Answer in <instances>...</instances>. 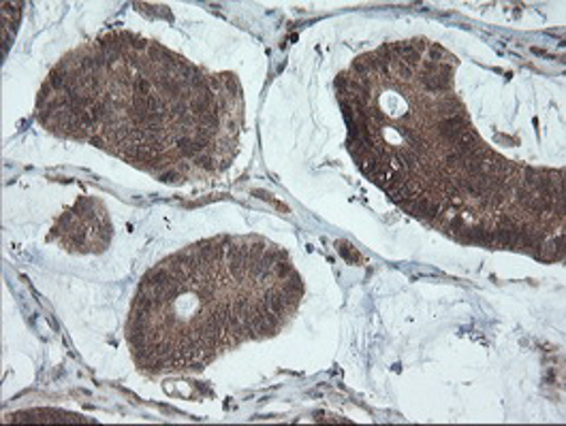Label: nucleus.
I'll list each match as a JSON object with an SVG mask.
<instances>
[{
  "label": "nucleus",
  "instance_id": "obj_3",
  "mask_svg": "<svg viewBox=\"0 0 566 426\" xmlns=\"http://www.w3.org/2000/svg\"><path fill=\"white\" fill-rule=\"evenodd\" d=\"M302 297L304 281L283 247L210 237L144 275L126 341L142 371H201L244 341L281 333Z\"/></svg>",
  "mask_w": 566,
  "mask_h": 426
},
{
  "label": "nucleus",
  "instance_id": "obj_1",
  "mask_svg": "<svg viewBox=\"0 0 566 426\" xmlns=\"http://www.w3.org/2000/svg\"><path fill=\"white\" fill-rule=\"evenodd\" d=\"M458 58L426 39L385 43L336 79L357 169L400 210L462 244L563 258V171L506 160L453 90Z\"/></svg>",
  "mask_w": 566,
  "mask_h": 426
},
{
  "label": "nucleus",
  "instance_id": "obj_4",
  "mask_svg": "<svg viewBox=\"0 0 566 426\" xmlns=\"http://www.w3.org/2000/svg\"><path fill=\"white\" fill-rule=\"evenodd\" d=\"M50 239L64 247L66 252H103L112 239L109 215L101 205V201L93 196H82L69 212L59 217Z\"/></svg>",
  "mask_w": 566,
  "mask_h": 426
},
{
  "label": "nucleus",
  "instance_id": "obj_2",
  "mask_svg": "<svg viewBox=\"0 0 566 426\" xmlns=\"http://www.w3.org/2000/svg\"><path fill=\"white\" fill-rule=\"evenodd\" d=\"M242 111L231 73H208L125 31L69 52L36 98L39 123L56 137L169 183L222 173L238 152Z\"/></svg>",
  "mask_w": 566,
  "mask_h": 426
}]
</instances>
